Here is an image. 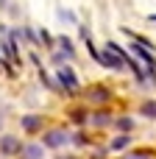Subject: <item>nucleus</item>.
I'll return each instance as SVG.
<instances>
[{
  "label": "nucleus",
  "instance_id": "2",
  "mask_svg": "<svg viewBox=\"0 0 156 159\" xmlns=\"http://www.w3.org/2000/svg\"><path fill=\"white\" fill-rule=\"evenodd\" d=\"M61 143H67V134H64V131H50V134L45 137V145H50V148H56V145H61Z\"/></svg>",
  "mask_w": 156,
  "mask_h": 159
},
{
  "label": "nucleus",
  "instance_id": "8",
  "mask_svg": "<svg viewBox=\"0 0 156 159\" xmlns=\"http://www.w3.org/2000/svg\"><path fill=\"white\" fill-rule=\"evenodd\" d=\"M126 159H151L148 154H131V157H126Z\"/></svg>",
  "mask_w": 156,
  "mask_h": 159
},
{
  "label": "nucleus",
  "instance_id": "1",
  "mask_svg": "<svg viewBox=\"0 0 156 159\" xmlns=\"http://www.w3.org/2000/svg\"><path fill=\"white\" fill-rule=\"evenodd\" d=\"M59 81H61L67 89H75V84H78V81H75V75H73V70H67V67H64V70H59Z\"/></svg>",
  "mask_w": 156,
  "mask_h": 159
},
{
  "label": "nucleus",
  "instance_id": "3",
  "mask_svg": "<svg viewBox=\"0 0 156 159\" xmlns=\"http://www.w3.org/2000/svg\"><path fill=\"white\" fill-rule=\"evenodd\" d=\"M98 59H100L103 64H109V67H120V59H117L114 53H109V48H106V53H103V56H98Z\"/></svg>",
  "mask_w": 156,
  "mask_h": 159
},
{
  "label": "nucleus",
  "instance_id": "6",
  "mask_svg": "<svg viewBox=\"0 0 156 159\" xmlns=\"http://www.w3.org/2000/svg\"><path fill=\"white\" fill-rule=\"evenodd\" d=\"M126 145H128V140H126V137H117V140L112 143V148H126Z\"/></svg>",
  "mask_w": 156,
  "mask_h": 159
},
{
  "label": "nucleus",
  "instance_id": "4",
  "mask_svg": "<svg viewBox=\"0 0 156 159\" xmlns=\"http://www.w3.org/2000/svg\"><path fill=\"white\" fill-rule=\"evenodd\" d=\"M22 126H25L28 131H36V129L42 126V117H33V115H28V117L22 120Z\"/></svg>",
  "mask_w": 156,
  "mask_h": 159
},
{
  "label": "nucleus",
  "instance_id": "5",
  "mask_svg": "<svg viewBox=\"0 0 156 159\" xmlns=\"http://www.w3.org/2000/svg\"><path fill=\"white\" fill-rule=\"evenodd\" d=\"M17 148H20V145H17L14 137H6V140H3V151H6V154H14Z\"/></svg>",
  "mask_w": 156,
  "mask_h": 159
},
{
  "label": "nucleus",
  "instance_id": "7",
  "mask_svg": "<svg viewBox=\"0 0 156 159\" xmlns=\"http://www.w3.org/2000/svg\"><path fill=\"white\" fill-rule=\"evenodd\" d=\"M142 112H145V115H154V117H156V103H145V106H142Z\"/></svg>",
  "mask_w": 156,
  "mask_h": 159
}]
</instances>
